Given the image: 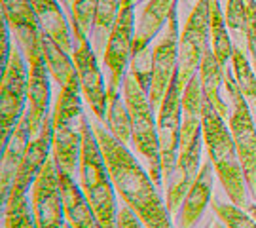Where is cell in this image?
<instances>
[{"label":"cell","mask_w":256,"mask_h":228,"mask_svg":"<svg viewBox=\"0 0 256 228\" xmlns=\"http://www.w3.org/2000/svg\"><path fill=\"white\" fill-rule=\"evenodd\" d=\"M80 93V80L59 88L57 103L52 112V152L55 165L72 177L80 167L82 129L86 122Z\"/></svg>","instance_id":"cell-4"},{"label":"cell","mask_w":256,"mask_h":228,"mask_svg":"<svg viewBox=\"0 0 256 228\" xmlns=\"http://www.w3.org/2000/svg\"><path fill=\"white\" fill-rule=\"evenodd\" d=\"M108 167L110 179L120 198L146 228H173L171 213L164 203L152 177L140 167L137 158L102 124H92Z\"/></svg>","instance_id":"cell-1"},{"label":"cell","mask_w":256,"mask_h":228,"mask_svg":"<svg viewBox=\"0 0 256 228\" xmlns=\"http://www.w3.org/2000/svg\"><path fill=\"white\" fill-rule=\"evenodd\" d=\"M178 19H176V4L173 6L164 35L152 50V88H150V103L154 109H160L164 95L176 76L178 67Z\"/></svg>","instance_id":"cell-12"},{"label":"cell","mask_w":256,"mask_h":228,"mask_svg":"<svg viewBox=\"0 0 256 228\" xmlns=\"http://www.w3.org/2000/svg\"><path fill=\"white\" fill-rule=\"evenodd\" d=\"M99 228H102V226H99Z\"/></svg>","instance_id":"cell-42"},{"label":"cell","mask_w":256,"mask_h":228,"mask_svg":"<svg viewBox=\"0 0 256 228\" xmlns=\"http://www.w3.org/2000/svg\"><path fill=\"white\" fill-rule=\"evenodd\" d=\"M95 12H97V0H74L70 18L82 27L86 35H90L95 21Z\"/></svg>","instance_id":"cell-32"},{"label":"cell","mask_w":256,"mask_h":228,"mask_svg":"<svg viewBox=\"0 0 256 228\" xmlns=\"http://www.w3.org/2000/svg\"><path fill=\"white\" fill-rule=\"evenodd\" d=\"M202 135L203 145L207 148V154L214 173L218 175L224 190L228 194L234 205L247 207V179L243 173V167L239 162V154L236 143L232 139L230 128H226L224 118L218 114L207 99H203L202 110Z\"/></svg>","instance_id":"cell-2"},{"label":"cell","mask_w":256,"mask_h":228,"mask_svg":"<svg viewBox=\"0 0 256 228\" xmlns=\"http://www.w3.org/2000/svg\"><path fill=\"white\" fill-rule=\"evenodd\" d=\"M176 2L178 0H148V4L138 18L137 27H135L131 57H138V55L150 52L148 46L160 35V31L165 29L169 14Z\"/></svg>","instance_id":"cell-21"},{"label":"cell","mask_w":256,"mask_h":228,"mask_svg":"<svg viewBox=\"0 0 256 228\" xmlns=\"http://www.w3.org/2000/svg\"><path fill=\"white\" fill-rule=\"evenodd\" d=\"M224 18H226V25H228L230 31L245 35V25H247V6H245V0H226Z\"/></svg>","instance_id":"cell-33"},{"label":"cell","mask_w":256,"mask_h":228,"mask_svg":"<svg viewBox=\"0 0 256 228\" xmlns=\"http://www.w3.org/2000/svg\"><path fill=\"white\" fill-rule=\"evenodd\" d=\"M64 228H72V226H70V224H68V222H66V224H64Z\"/></svg>","instance_id":"cell-41"},{"label":"cell","mask_w":256,"mask_h":228,"mask_svg":"<svg viewBox=\"0 0 256 228\" xmlns=\"http://www.w3.org/2000/svg\"><path fill=\"white\" fill-rule=\"evenodd\" d=\"M133 37H135V8L131 0H122L118 18L110 29L108 40L104 44V54H102L104 67L108 69L106 95H118L122 91L126 71L131 61Z\"/></svg>","instance_id":"cell-8"},{"label":"cell","mask_w":256,"mask_h":228,"mask_svg":"<svg viewBox=\"0 0 256 228\" xmlns=\"http://www.w3.org/2000/svg\"><path fill=\"white\" fill-rule=\"evenodd\" d=\"M205 228H212V224H210V222H207V224H205Z\"/></svg>","instance_id":"cell-40"},{"label":"cell","mask_w":256,"mask_h":228,"mask_svg":"<svg viewBox=\"0 0 256 228\" xmlns=\"http://www.w3.org/2000/svg\"><path fill=\"white\" fill-rule=\"evenodd\" d=\"M28 90V71L23 52L18 44L12 46L8 67L0 76V146L8 145L10 137L25 114Z\"/></svg>","instance_id":"cell-7"},{"label":"cell","mask_w":256,"mask_h":228,"mask_svg":"<svg viewBox=\"0 0 256 228\" xmlns=\"http://www.w3.org/2000/svg\"><path fill=\"white\" fill-rule=\"evenodd\" d=\"M72 23V61L80 80V90L88 107L92 109L95 118L104 124L106 118V84L102 78V73L97 65V54L92 50V44L88 40V35L82 27L70 18Z\"/></svg>","instance_id":"cell-10"},{"label":"cell","mask_w":256,"mask_h":228,"mask_svg":"<svg viewBox=\"0 0 256 228\" xmlns=\"http://www.w3.org/2000/svg\"><path fill=\"white\" fill-rule=\"evenodd\" d=\"M50 150H52V116H48L44 120L40 133L34 139H30L12 190L19 192V194H27L28 188H32L38 173L42 171V167L50 160Z\"/></svg>","instance_id":"cell-17"},{"label":"cell","mask_w":256,"mask_h":228,"mask_svg":"<svg viewBox=\"0 0 256 228\" xmlns=\"http://www.w3.org/2000/svg\"><path fill=\"white\" fill-rule=\"evenodd\" d=\"M224 90L230 101L228 124L230 133L236 143L239 162L247 179L248 190L254 194L256 188V120L248 107L245 95L238 88L234 71L224 73Z\"/></svg>","instance_id":"cell-6"},{"label":"cell","mask_w":256,"mask_h":228,"mask_svg":"<svg viewBox=\"0 0 256 228\" xmlns=\"http://www.w3.org/2000/svg\"><path fill=\"white\" fill-rule=\"evenodd\" d=\"M203 91L200 76L196 74L186 84L182 91V129H180V148L188 146L198 135H202Z\"/></svg>","instance_id":"cell-23"},{"label":"cell","mask_w":256,"mask_h":228,"mask_svg":"<svg viewBox=\"0 0 256 228\" xmlns=\"http://www.w3.org/2000/svg\"><path fill=\"white\" fill-rule=\"evenodd\" d=\"M122 0H97V12L93 21V35L97 48H102V40H108L110 29L118 18Z\"/></svg>","instance_id":"cell-30"},{"label":"cell","mask_w":256,"mask_h":228,"mask_svg":"<svg viewBox=\"0 0 256 228\" xmlns=\"http://www.w3.org/2000/svg\"><path fill=\"white\" fill-rule=\"evenodd\" d=\"M30 143V131H28L27 112L21 116L14 133L10 137L8 145L2 148V169H0V188H2V203L8 200V194L12 192L16 179H18L19 167L25 158L27 146Z\"/></svg>","instance_id":"cell-18"},{"label":"cell","mask_w":256,"mask_h":228,"mask_svg":"<svg viewBox=\"0 0 256 228\" xmlns=\"http://www.w3.org/2000/svg\"><path fill=\"white\" fill-rule=\"evenodd\" d=\"M247 6V25H245V42L248 54L252 59V67L256 73V0H245Z\"/></svg>","instance_id":"cell-34"},{"label":"cell","mask_w":256,"mask_h":228,"mask_svg":"<svg viewBox=\"0 0 256 228\" xmlns=\"http://www.w3.org/2000/svg\"><path fill=\"white\" fill-rule=\"evenodd\" d=\"M212 211L226 228H256V219L247 213V209L238 207L234 203H222L220 200H212Z\"/></svg>","instance_id":"cell-31"},{"label":"cell","mask_w":256,"mask_h":228,"mask_svg":"<svg viewBox=\"0 0 256 228\" xmlns=\"http://www.w3.org/2000/svg\"><path fill=\"white\" fill-rule=\"evenodd\" d=\"M209 0H198L186 19L178 38V67L176 82L180 91L200 71V65L209 48Z\"/></svg>","instance_id":"cell-9"},{"label":"cell","mask_w":256,"mask_h":228,"mask_svg":"<svg viewBox=\"0 0 256 228\" xmlns=\"http://www.w3.org/2000/svg\"><path fill=\"white\" fill-rule=\"evenodd\" d=\"M214 228H226V226H224L222 222H218V224H216V226H214Z\"/></svg>","instance_id":"cell-39"},{"label":"cell","mask_w":256,"mask_h":228,"mask_svg":"<svg viewBox=\"0 0 256 228\" xmlns=\"http://www.w3.org/2000/svg\"><path fill=\"white\" fill-rule=\"evenodd\" d=\"M209 35H210V50L216 57L220 67L226 69L228 61L232 59L234 44L230 40L228 25L224 12L220 8V0H210L209 2Z\"/></svg>","instance_id":"cell-26"},{"label":"cell","mask_w":256,"mask_h":228,"mask_svg":"<svg viewBox=\"0 0 256 228\" xmlns=\"http://www.w3.org/2000/svg\"><path fill=\"white\" fill-rule=\"evenodd\" d=\"M245 209H247V213H250V215L256 219V203H248Z\"/></svg>","instance_id":"cell-38"},{"label":"cell","mask_w":256,"mask_h":228,"mask_svg":"<svg viewBox=\"0 0 256 228\" xmlns=\"http://www.w3.org/2000/svg\"><path fill=\"white\" fill-rule=\"evenodd\" d=\"M72 2H74V0H61V4H63V8L68 10V14H72Z\"/></svg>","instance_id":"cell-37"},{"label":"cell","mask_w":256,"mask_h":228,"mask_svg":"<svg viewBox=\"0 0 256 228\" xmlns=\"http://www.w3.org/2000/svg\"><path fill=\"white\" fill-rule=\"evenodd\" d=\"M28 63V90H27V118H28V131L30 139L40 133L44 120L50 116V69H48L46 57L42 52V40L40 48L34 54L27 57Z\"/></svg>","instance_id":"cell-14"},{"label":"cell","mask_w":256,"mask_h":228,"mask_svg":"<svg viewBox=\"0 0 256 228\" xmlns=\"http://www.w3.org/2000/svg\"><path fill=\"white\" fill-rule=\"evenodd\" d=\"M40 40H42V52H44V57H46L50 74H52V78L55 82L59 84V88L68 86L70 82L78 80V73H76V67H74L72 55L66 54L61 46L54 42L50 37H46L44 33L40 35Z\"/></svg>","instance_id":"cell-25"},{"label":"cell","mask_w":256,"mask_h":228,"mask_svg":"<svg viewBox=\"0 0 256 228\" xmlns=\"http://www.w3.org/2000/svg\"><path fill=\"white\" fill-rule=\"evenodd\" d=\"M0 6H2L0 8L2 18L6 19L23 55L30 57L40 48V35H42L32 0H0Z\"/></svg>","instance_id":"cell-16"},{"label":"cell","mask_w":256,"mask_h":228,"mask_svg":"<svg viewBox=\"0 0 256 228\" xmlns=\"http://www.w3.org/2000/svg\"><path fill=\"white\" fill-rule=\"evenodd\" d=\"M209 2H210V0H209Z\"/></svg>","instance_id":"cell-43"},{"label":"cell","mask_w":256,"mask_h":228,"mask_svg":"<svg viewBox=\"0 0 256 228\" xmlns=\"http://www.w3.org/2000/svg\"><path fill=\"white\" fill-rule=\"evenodd\" d=\"M4 209V228H36L34 215L27 203V194L10 192L8 200L2 203Z\"/></svg>","instance_id":"cell-29"},{"label":"cell","mask_w":256,"mask_h":228,"mask_svg":"<svg viewBox=\"0 0 256 228\" xmlns=\"http://www.w3.org/2000/svg\"><path fill=\"white\" fill-rule=\"evenodd\" d=\"M202 146L203 135H198L190 145L178 150L174 171L169 177V181L165 182V186H167L165 205H167L171 215L178 213V205L182 203L186 192L190 190V186L200 175V169H202Z\"/></svg>","instance_id":"cell-15"},{"label":"cell","mask_w":256,"mask_h":228,"mask_svg":"<svg viewBox=\"0 0 256 228\" xmlns=\"http://www.w3.org/2000/svg\"><path fill=\"white\" fill-rule=\"evenodd\" d=\"M104 128L108 129L112 135L124 145L131 141V118L126 105V99L118 95H106V118H104Z\"/></svg>","instance_id":"cell-27"},{"label":"cell","mask_w":256,"mask_h":228,"mask_svg":"<svg viewBox=\"0 0 256 228\" xmlns=\"http://www.w3.org/2000/svg\"><path fill=\"white\" fill-rule=\"evenodd\" d=\"M12 37H10V27L6 19L2 18V55H0V74L8 67L10 55H12Z\"/></svg>","instance_id":"cell-35"},{"label":"cell","mask_w":256,"mask_h":228,"mask_svg":"<svg viewBox=\"0 0 256 228\" xmlns=\"http://www.w3.org/2000/svg\"><path fill=\"white\" fill-rule=\"evenodd\" d=\"M122 93L131 118V141L138 154L148 162V175L160 188L164 184V177H162V148L158 139V120L154 118V107L150 103V97L140 90L138 82L133 78V74H126Z\"/></svg>","instance_id":"cell-5"},{"label":"cell","mask_w":256,"mask_h":228,"mask_svg":"<svg viewBox=\"0 0 256 228\" xmlns=\"http://www.w3.org/2000/svg\"><path fill=\"white\" fill-rule=\"evenodd\" d=\"M118 228H146L137 215L129 209L128 205H124L118 211Z\"/></svg>","instance_id":"cell-36"},{"label":"cell","mask_w":256,"mask_h":228,"mask_svg":"<svg viewBox=\"0 0 256 228\" xmlns=\"http://www.w3.org/2000/svg\"><path fill=\"white\" fill-rule=\"evenodd\" d=\"M61 198H63L64 219L72 228H99V220L95 217V211L84 194L82 186H78L72 175L57 167Z\"/></svg>","instance_id":"cell-19"},{"label":"cell","mask_w":256,"mask_h":228,"mask_svg":"<svg viewBox=\"0 0 256 228\" xmlns=\"http://www.w3.org/2000/svg\"><path fill=\"white\" fill-rule=\"evenodd\" d=\"M36 228H64V209L55 160L50 158L30 188Z\"/></svg>","instance_id":"cell-13"},{"label":"cell","mask_w":256,"mask_h":228,"mask_svg":"<svg viewBox=\"0 0 256 228\" xmlns=\"http://www.w3.org/2000/svg\"><path fill=\"white\" fill-rule=\"evenodd\" d=\"M226 69L220 67V63L216 61V57L212 54V50L207 48V52L203 55L202 65H200V82H202V91H203V99H207L218 110V114L222 118H228V105L222 101L220 95V88H222V78H224Z\"/></svg>","instance_id":"cell-24"},{"label":"cell","mask_w":256,"mask_h":228,"mask_svg":"<svg viewBox=\"0 0 256 228\" xmlns=\"http://www.w3.org/2000/svg\"><path fill=\"white\" fill-rule=\"evenodd\" d=\"M212 182H214V167L210 164V160H207L202 164L198 179L194 181L180 203L178 228H192L202 219L203 211L207 209L209 201L212 200Z\"/></svg>","instance_id":"cell-20"},{"label":"cell","mask_w":256,"mask_h":228,"mask_svg":"<svg viewBox=\"0 0 256 228\" xmlns=\"http://www.w3.org/2000/svg\"><path fill=\"white\" fill-rule=\"evenodd\" d=\"M80 186L95 211V217L102 228H118V209L114 182L102 158L101 146L95 137L90 120L84 122L82 154H80Z\"/></svg>","instance_id":"cell-3"},{"label":"cell","mask_w":256,"mask_h":228,"mask_svg":"<svg viewBox=\"0 0 256 228\" xmlns=\"http://www.w3.org/2000/svg\"><path fill=\"white\" fill-rule=\"evenodd\" d=\"M232 71H234V78L238 82V88L241 90V93L245 95L248 107H252L256 120V73L254 67L250 65V61L247 59V55L243 54V50L239 46H234L232 52Z\"/></svg>","instance_id":"cell-28"},{"label":"cell","mask_w":256,"mask_h":228,"mask_svg":"<svg viewBox=\"0 0 256 228\" xmlns=\"http://www.w3.org/2000/svg\"><path fill=\"white\" fill-rule=\"evenodd\" d=\"M32 6L36 12L42 33L54 42H57L66 54L72 55V35H70V27L66 23L63 10H61V4L57 0H32Z\"/></svg>","instance_id":"cell-22"},{"label":"cell","mask_w":256,"mask_h":228,"mask_svg":"<svg viewBox=\"0 0 256 228\" xmlns=\"http://www.w3.org/2000/svg\"><path fill=\"white\" fill-rule=\"evenodd\" d=\"M180 129H182V91L176 76L169 86L158 112V139L162 148V177L164 182L173 175L178 150H180Z\"/></svg>","instance_id":"cell-11"}]
</instances>
